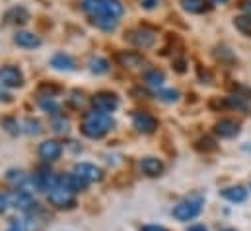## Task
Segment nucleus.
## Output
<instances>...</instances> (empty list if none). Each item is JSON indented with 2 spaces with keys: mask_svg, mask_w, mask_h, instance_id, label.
<instances>
[{
  "mask_svg": "<svg viewBox=\"0 0 251 231\" xmlns=\"http://www.w3.org/2000/svg\"><path fill=\"white\" fill-rule=\"evenodd\" d=\"M115 126V120L113 116L107 115V113H101V111H92V113H86L82 118V134L86 138H92V140H100L103 138L111 128Z\"/></svg>",
  "mask_w": 251,
  "mask_h": 231,
  "instance_id": "nucleus-1",
  "label": "nucleus"
},
{
  "mask_svg": "<svg viewBox=\"0 0 251 231\" xmlns=\"http://www.w3.org/2000/svg\"><path fill=\"white\" fill-rule=\"evenodd\" d=\"M82 10L90 14L92 18H121L125 8L119 0H86L82 4Z\"/></svg>",
  "mask_w": 251,
  "mask_h": 231,
  "instance_id": "nucleus-2",
  "label": "nucleus"
},
{
  "mask_svg": "<svg viewBox=\"0 0 251 231\" xmlns=\"http://www.w3.org/2000/svg\"><path fill=\"white\" fill-rule=\"evenodd\" d=\"M201 212H202V198H199V196H191V198L181 200L172 210L174 218L179 220V222H191V220L199 218Z\"/></svg>",
  "mask_w": 251,
  "mask_h": 231,
  "instance_id": "nucleus-3",
  "label": "nucleus"
},
{
  "mask_svg": "<svg viewBox=\"0 0 251 231\" xmlns=\"http://www.w3.org/2000/svg\"><path fill=\"white\" fill-rule=\"evenodd\" d=\"M47 200L57 210H70V208L76 206V196L70 190L63 188V186H55L53 190H49L47 192Z\"/></svg>",
  "mask_w": 251,
  "mask_h": 231,
  "instance_id": "nucleus-4",
  "label": "nucleus"
},
{
  "mask_svg": "<svg viewBox=\"0 0 251 231\" xmlns=\"http://www.w3.org/2000/svg\"><path fill=\"white\" fill-rule=\"evenodd\" d=\"M92 105L96 107V111H101V113L109 115L119 107V97L111 92H100L92 97Z\"/></svg>",
  "mask_w": 251,
  "mask_h": 231,
  "instance_id": "nucleus-5",
  "label": "nucleus"
},
{
  "mask_svg": "<svg viewBox=\"0 0 251 231\" xmlns=\"http://www.w3.org/2000/svg\"><path fill=\"white\" fill-rule=\"evenodd\" d=\"M0 86L2 88H20L24 86V74L16 66H2L0 68Z\"/></svg>",
  "mask_w": 251,
  "mask_h": 231,
  "instance_id": "nucleus-6",
  "label": "nucleus"
},
{
  "mask_svg": "<svg viewBox=\"0 0 251 231\" xmlns=\"http://www.w3.org/2000/svg\"><path fill=\"white\" fill-rule=\"evenodd\" d=\"M126 41H128V43H132V45H134V47H138V49H148V47H152V45L156 43V35H154L152 31H148V29L138 27V29L128 31Z\"/></svg>",
  "mask_w": 251,
  "mask_h": 231,
  "instance_id": "nucleus-7",
  "label": "nucleus"
},
{
  "mask_svg": "<svg viewBox=\"0 0 251 231\" xmlns=\"http://www.w3.org/2000/svg\"><path fill=\"white\" fill-rule=\"evenodd\" d=\"M33 181V186L35 190H53L55 186H59V175H55L53 171H47V169H41L31 177Z\"/></svg>",
  "mask_w": 251,
  "mask_h": 231,
  "instance_id": "nucleus-8",
  "label": "nucleus"
},
{
  "mask_svg": "<svg viewBox=\"0 0 251 231\" xmlns=\"http://www.w3.org/2000/svg\"><path fill=\"white\" fill-rule=\"evenodd\" d=\"M10 204H12L14 208L22 210V212H33L35 206H37V202L33 200V194H31L29 190H22V188H18V190L12 194Z\"/></svg>",
  "mask_w": 251,
  "mask_h": 231,
  "instance_id": "nucleus-9",
  "label": "nucleus"
},
{
  "mask_svg": "<svg viewBox=\"0 0 251 231\" xmlns=\"http://www.w3.org/2000/svg\"><path fill=\"white\" fill-rule=\"evenodd\" d=\"M74 173L78 175L84 183H100L103 179V171L94 163H78L74 167Z\"/></svg>",
  "mask_w": 251,
  "mask_h": 231,
  "instance_id": "nucleus-10",
  "label": "nucleus"
},
{
  "mask_svg": "<svg viewBox=\"0 0 251 231\" xmlns=\"http://www.w3.org/2000/svg\"><path fill=\"white\" fill-rule=\"evenodd\" d=\"M61 154H63V146H61V142H57V140H45V142L39 146V158H41L43 162H47V163L57 162V160L61 158Z\"/></svg>",
  "mask_w": 251,
  "mask_h": 231,
  "instance_id": "nucleus-11",
  "label": "nucleus"
},
{
  "mask_svg": "<svg viewBox=\"0 0 251 231\" xmlns=\"http://www.w3.org/2000/svg\"><path fill=\"white\" fill-rule=\"evenodd\" d=\"M132 126L136 128V132L142 134H152L158 128V120L148 113H134L132 115Z\"/></svg>",
  "mask_w": 251,
  "mask_h": 231,
  "instance_id": "nucleus-12",
  "label": "nucleus"
},
{
  "mask_svg": "<svg viewBox=\"0 0 251 231\" xmlns=\"http://www.w3.org/2000/svg\"><path fill=\"white\" fill-rule=\"evenodd\" d=\"M88 183H84L76 173H66V175H59V186H63L66 190H70L72 194L76 192H82L86 188Z\"/></svg>",
  "mask_w": 251,
  "mask_h": 231,
  "instance_id": "nucleus-13",
  "label": "nucleus"
},
{
  "mask_svg": "<svg viewBox=\"0 0 251 231\" xmlns=\"http://www.w3.org/2000/svg\"><path fill=\"white\" fill-rule=\"evenodd\" d=\"M140 171L146 177H160L166 171V165L158 158H144V160H140Z\"/></svg>",
  "mask_w": 251,
  "mask_h": 231,
  "instance_id": "nucleus-14",
  "label": "nucleus"
},
{
  "mask_svg": "<svg viewBox=\"0 0 251 231\" xmlns=\"http://www.w3.org/2000/svg\"><path fill=\"white\" fill-rule=\"evenodd\" d=\"M214 132L220 136V138H234L238 132H240V124L232 118H222L214 124Z\"/></svg>",
  "mask_w": 251,
  "mask_h": 231,
  "instance_id": "nucleus-15",
  "label": "nucleus"
},
{
  "mask_svg": "<svg viewBox=\"0 0 251 231\" xmlns=\"http://www.w3.org/2000/svg\"><path fill=\"white\" fill-rule=\"evenodd\" d=\"M222 198H226L228 202H232V204H242V202H246L248 200V190H246V186H242V185H236V186H228V188H224L222 192Z\"/></svg>",
  "mask_w": 251,
  "mask_h": 231,
  "instance_id": "nucleus-16",
  "label": "nucleus"
},
{
  "mask_svg": "<svg viewBox=\"0 0 251 231\" xmlns=\"http://www.w3.org/2000/svg\"><path fill=\"white\" fill-rule=\"evenodd\" d=\"M117 60H119V64L121 66H125V68H140V66H144V57L140 55V53H136V51H123V53H119L117 55Z\"/></svg>",
  "mask_w": 251,
  "mask_h": 231,
  "instance_id": "nucleus-17",
  "label": "nucleus"
},
{
  "mask_svg": "<svg viewBox=\"0 0 251 231\" xmlns=\"http://www.w3.org/2000/svg\"><path fill=\"white\" fill-rule=\"evenodd\" d=\"M4 20H6L8 23H14V25H24V23L29 22V12H27L24 6H14V8H10V10L6 12Z\"/></svg>",
  "mask_w": 251,
  "mask_h": 231,
  "instance_id": "nucleus-18",
  "label": "nucleus"
},
{
  "mask_svg": "<svg viewBox=\"0 0 251 231\" xmlns=\"http://www.w3.org/2000/svg\"><path fill=\"white\" fill-rule=\"evenodd\" d=\"M14 43L18 47H24V49H37L41 45V39L37 35H33L31 31H20V33H16Z\"/></svg>",
  "mask_w": 251,
  "mask_h": 231,
  "instance_id": "nucleus-19",
  "label": "nucleus"
},
{
  "mask_svg": "<svg viewBox=\"0 0 251 231\" xmlns=\"http://www.w3.org/2000/svg\"><path fill=\"white\" fill-rule=\"evenodd\" d=\"M144 82H146L148 86H152V88H162L164 82H166V76H164L162 70L152 68V70H148V72L144 74Z\"/></svg>",
  "mask_w": 251,
  "mask_h": 231,
  "instance_id": "nucleus-20",
  "label": "nucleus"
},
{
  "mask_svg": "<svg viewBox=\"0 0 251 231\" xmlns=\"http://www.w3.org/2000/svg\"><path fill=\"white\" fill-rule=\"evenodd\" d=\"M51 66L57 68V70H66L68 72V70H74V60H72V57H68L64 53H59V55L53 57Z\"/></svg>",
  "mask_w": 251,
  "mask_h": 231,
  "instance_id": "nucleus-21",
  "label": "nucleus"
},
{
  "mask_svg": "<svg viewBox=\"0 0 251 231\" xmlns=\"http://www.w3.org/2000/svg\"><path fill=\"white\" fill-rule=\"evenodd\" d=\"M92 23L96 25V27H100V29H103V31H113V29H117V18H103V16H100V18H92Z\"/></svg>",
  "mask_w": 251,
  "mask_h": 231,
  "instance_id": "nucleus-22",
  "label": "nucleus"
},
{
  "mask_svg": "<svg viewBox=\"0 0 251 231\" xmlns=\"http://www.w3.org/2000/svg\"><path fill=\"white\" fill-rule=\"evenodd\" d=\"M183 10H187L189 14H202L206 10V2L204 0H183Z\"/></svg>",
  "mask_w": 251,
  "mask_h": 231,
  "instance_id": "nucleus-23",
  "label": "nucleus"
},
{
  "mask_svg": "<svg viewBox=\"0 0 251 231\" xmlns=\"http://www.w3.org/2000/svg\"><path fill=\"white\" fill-rule=\"evenodd\" d=\"M90 68H92L94 74H107V70H109V62H107L105 58H94Z\"/></svg>",
  "mask_w": 251,
  "mask_h": 231,
  "instance_id": "nucleus-24",
  "label": "nucleus"
},
{
  "mask_svg": "<svg viewBox=\"0 0 251 231\" xmlns=\"http://www.w3.org/2000/svg\"><path fill=\"white\" fill-rule=\"evenodd\" d=\"M39 105H41V109H43L45 113H51V115H59V111H61L59 103H55L51 97H49V99H47V97H43V99L39 101Z\"/></svg>",
  "mask_w": 251,
  "mask_h": 231,
  "instance_id": "nucleus-25",
  "label": "nucleus"
},
{
  "mask_svg": "<svg viewBox=\"0 0 251 231\" xmlns=\"http://www.w3.org/2000/svg\"><path fill=\"white\" fill-rule=\"evenodd\" d=\"M234 25L242 31V33H251V16H238L234 20Z\"/></svg>",
  "mask_w": 251,
  "mask_h": 231,
  "instance_id": "nucleus-26",
  "label": "nucleus"
},
{
  "mask_svg": "<svg viewBox=\"0 0 251 231\" xmlns=\"http://www.w3.org/2000/svg\"><path fill=\"white\" fill-rule=\"evenodd\" d=\"M158 99H162L166 103H174V101L179 99V92H176V90H160L158 92Z\"/></svg>",
  "mask_w": 251,
  "mask_h": 231,
  "instance_id": "nucleus-27",
  "label": "nucleus"
},
{
  "mask_svg": "<svg viewBox=\"0 0 251 231\" xmlns=\"http://www.w3.org/2000/svg\"><path fill=\"white\" fill-rule=\"evenodd\" d=\"M25 126H27V134H39V132H41V122H39V120L27 118V120H25Z\"/></svg>",
  "mask_w": 251,
  "mask_h": 231,
  "instance_id": "nucleus-28",
  "label": "nucleus"
},
{
  "mask_svg": "<svg viewBox=\"0 0 251 231\" xmlns=\"http://www.w3.org/2000/svg\"><path fill=\"white\" fill-rule=\"evenodd\" d=\"M68 103L74 105V107L82 105V103H84V93H82V92H72L70 97H68Z\"/></svg>",
  "mask_w": 251,
  "mask_h": 231,
  "instance_id": "nucleus-29",
  "label": "nucleus"
},
{
  "mask_svg": "<svg viewBox=\"0 0 251 231\" xmlns=\"http://www.w3.org/2000/svg\"><path fill=\"white\" fill-rule=\"evenodd\" d=\"M53 128H55V132H61V134H63V132L68 130V122H66L64 118H59V120L53 122Z\"/></svg>",
  "mask_w": 251,
  "mask_h": 231,
  "instance_id": "nucleus-30",
  "label": "nucleus"
},
{
  "mask_svg": "<svg viewBox=\"0 0 251 231\" xmlns=\"http://www.w3.org/2000/svg\"><path fill=\"white\" fill-rule=\"evenodd\" d=\"M4 126H8V132H12V134H16L20 128H18V124L12 120V118H4V122H2Z\"/></svg>",
  "mask_w": 251,
  "mask_h": 231,
  "instance_id": "nucleus-31",
  "label": "nucleus"
},
{
  "mask_svg": "<svg viewBox=\"0 0 251 231\" xmlns=\"http://www.w3.org/2000/svg\"><path fill=\"white\" fill-rule=\"evenodd\" d=\"M8 206H10V198L0 192V214H4V212L8 210Z\"/></svg>",
  "mask_w": 251,
  "mask_h": 231,
  "instance_id": "nucleus-32",
  "label": "nucleus"
},
{
  "mask_svg": "<svg viewBox=\"0 0 251 231\" xmlns=\"http://www.w3.org/2000/svg\"><path fill=\"white\" fill-rule=\"evenodd\" d=\"M138 2H140V6L146 8V10H152V8H156V4H158V0H138Z\"/></svg>",
  "mask_w": 251,
  "mask_h": 231,
  "instance_id": "nucleus-33",
  "label": "nucleus"
},
{
  "mask_svg": "<svg viewBox=\"0 0 251 231\" xmlns=\"http://www.w3.org/2000/svg\"><path fill=\"white\" fill-rule=\"evenodd\" d=\"M8 231H24V230H22V224L18 220H12L10 226H8Z\"/></svg>",
  "mask_w": 251,
  "mask_h": 231,
  "instance_id": "nucleus-34",
  "label": "nucleus"
},
{
  "mask_svg": "<svg viewBox=\"0 0 251 231\" xmlns=\"http://www.w3.org/2000/svg\"><path fill=\"white\" fill-rule=\"evenodd\" d=\"M140 231H168L166 228H162V226H144Z\"/></svg>",
  "mask_w": 251,
  "mask_h": 231,
  "instance_id": "nucleus-35",
  "label": "nucleus"
},
{
  "mask_svg": "<svg viewBox=\"0 0 251 231\" xmlns=\"http://www.w3.org/2000/svg\"><path fill=\"white\" fill-rule=\"evenodd\" d=\"M176 70H177L179 74L185 72V62H183V60H177V62H176Z\"/></svg>",
  "mask_w": 251,
  "mask_h": 231,
  "instance_id": "nucleus-36",
  "label": "nucleus"
},
{
  "mask_svg": "<svg viewBox=\"0 0 251 231\" xmlns=\"http://www.w3.org/2000/svg\"><path fill=\"white\" fill-rule=\"evenodd\" d=\"M187 231H208L204 226H201V224H197V226H191V228H187Z\"/></svg>",
  "mask_w": 251,
  "mask_h": 231,
  "instance_id": "nucleus-37",
  "label": "nucleus"
},
{
  "mask_svg": "<svg viewBox=\"0 0 251 231\" xmlns=\"http://www.w3.org/2000/svg\"><path fill=\"white\" fill-rule=\"evenodd\" d=\"M216 4H226V2H230V0H214Z\"/></svg>",
  "mask_w": 251,
  "mask_h": 231,
  "instance_id": "nucleus-38",
  "label": "nucleus"
},
{
  "mask_svg": "<svg viewBox=\"0 0 251 231\" xmlns=\"http://www.w3.org/2000/svg\"><path fill=\"white\" fill-rule=\"evenodd\" d=\"M220 231H238V230H234V228H224V230H220Z\"/></svg>",
  "mask_w": 251,
  "mask_h": 231,
  "instance_id": "nucleus-39",
  "label": "nucleus"
}]
</instances>
